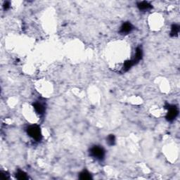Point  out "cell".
<instances>
[{
    "instance_id": "obj_1",
    "label": "cell",
    "mask_w": 180,
    "mask_h": 180,
    "mask_svg": "<svg viewBox=\"0 0 180 180\" xmlns=\"http://www.w3.org/2000/svg\"><path fill=\"white\" fill-rule=\"evenodd\" d=\"M89 155L96 160L102 161L106 156L105 149L101 146H93L89 149Z\"/></svg>"
},
{
    "instance_id": "obj_2",
    "label": "cell",
    "mask_w": 180,
    "mask_h": 180,
    "mask_svg": "<svg viewBox=\"0 0 180 180\" xmlns=\"http://www.w3.org/2000/svg\"><path fill=\"white\" fill-rule=\"evenodd\" d=\"M28 135L35 141H40L42 138L41 129L37 125H30L27 129Z\"/></svg>"
},
{
    "instance_id": "obj_3",
    "label": "cell",
    "mask_w": 180,
    "mask_h": 180,
    "mask_svg": "<svg viewBox=\"0 0 180 180\" xmlns=\"http://www.w3.org/2000/svg\"><path fill=\"white\" fill-rule=\"evenodd\" d=\"M165 108H167V113L166 115V120L169 122H172L176 119L179 115V109L176 106H172L167 104Z\"/></svg>"
},
{
    "instance_id": "obj_4",
    "label": "cell",
    "mask_w": 180,
    "mask_h": 180,
    "mask_svg": "<svg viewBox=\"0 0 180 180\" xmlns=\"http://www.w3.org/2000/svg\"><path fill=\"white\" fill-rule=\"evenodd\" d=\"M134 26H132L130 22H125L123 23L121 26L120 29L119 33L122 35H127L130 33L133 30Z\"/></svg>"
},
{
    "instance_id": "obj_5",
    "label": "cell",
    "mask_w": 180,
    "mask_h": 180,
    "mask_svg": "<svg viewBox=\"0 0 180 180\" xmlns=\"http://www.w3.org/2000/svg\"><path fill=\"white\" fill-rule=\"evenodd\" d=\"M142 57H143V50H142V49L140 47H137V49H136L135 56H134L133 59L131 60L134 66H135V64H137V63H138L139 61L142 60Z\"/></svg>"
},
{
    "instance_id": "obj_6",
    "label": "cell",
    "mask_w": 180,
    "mask_h": 180,
    "mask_svg": "<svg viewBox=\"0 0 180 180\" xmlns=\"http://www.w3.org/2000/svg\"><path fill=\"white\" fill-rule=\"evenodd\" d=\"M137 7L140 11H149L153 8L152 5L148 1H139L137 3Z\"/></svg>"
},
{
    "instance_id": "obj_7",
    "label": "cell",
    "mask_w": 180,
    "mask_h": 180,
    "mask_svg": "<svg viewBox=\"0 0 180 180\" xmlns=\"http://www.w3.org/2000/svg\"><path fill=\"white\" fill-rule=\"evenodd\" d=\"M33 106L35 111L37 112V113H38L39 115H43L45 113V107L44 104L40 103V102H35L33 104Z\"/></svg>"
},
{
    "instance_id": "obj_8",
    "label": "cell",
    "mask_w": 180,
    "mask_h": 180,
    "mask_svg": "<svg viewBox=\"0 0 180 180\" xmlns=\"http://www.w3.org/2000/svg\"><path fill=\"white\" fill-rule=\"evenodd\" d=\"M180 27L178 24H173L171 27L170 31V36L171 37H176L177 36L179 33Z\"/></svg>"
},
{
    "instance_id": "obj_9",
    "label": "cell",
    "mask_w": 180,
    "mask_h": 180,
    "mask_svg": "<svg viewBox=\"0 0 180 180\" xmlns=\"http://www.w3.org/2000/svg\"><path fill=\"white\" fill-rule=\"evenodd\" d=\"M79 178H80V179L87 180V179H91L92 177H91V174H90L89 172H87V170H83L80 173Z\"/></svg>"
},
{
    "instance_id": "obj_10",
    "label": "cell",
    "mask_w": 180,
    "mask_h": 180,
    "mask_svg": "<svg viewBox=\"0 0 180 180\" xmlns=\"http://www.w3.org/2000/svg\"><path fill=\"white\" fill-rule=\"evenodd\" d=\"M16 177L17 179H21V180H25L28 179V177L27 175V174L24 172V171L22 170H18L16 174Z\"/></svg>"
},
{
    "instance_id": "obj_11",
    "label": "cell",
    "mask_w": 180,
    "mask_h": 180,
    "mask_svg": "<svg viewBox=\"0 0 180 180\" xmlns=\"http://www.w3.org/2000/svg\"><path fill=\"white\" fill-rule=\"evenodd\" d=\"M133 66L134 65H133V63H132L131 60H129V61H125L124 65H123V71L127 72L128 70H130Z\"/></svg>"
},
{
    "instance_id": "obj_12",
    "label": "cell",
    "mask_w": 180,
    "mask_h": 180,
    "mask_svg": "<svg viewBox=\"0 0 180 180\" xmlns=\"http://www.w3.org/2000/svg\"><path fill=\"white\" fill-rule=\"evenodd\" d=\"M106 142L109 146H113L116 144V137L113 135H109L106 138Z\"/></svg>"
},
{
    "instance_id": "obj_13",
    "label": "cell",
    "mask_w": 180,
    "mask_h": 180,
    "mask_svg": "<svg viewBox=\"0 0 180 180\" xmlns=\"http://www.w3.org/2000/svg\"><path fill=\"white\" fill-rule=\"evenodd\" d=\"M1 174V179L6 180V179H8L9 178V174H7L6 172H2Z\"/></svg>"
},
{
    "instance_id": "obj_14",
    "label": "cell",
    "mask_w": 180,
    "mask_h": 180,
    "mask_svg": "<svg viewBox=\"0 0 180 180\" xmlns=\"http://www.w3.org/2000/svg\"><path fill=\"white\" fill-rule=\"evenodd\" d=\"M4 10H8L10 8V2L9 1H5L4 4Z\"/></svg>"
}]
</instances>
